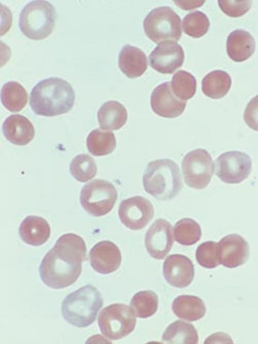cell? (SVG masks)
Returning <instances> with one entry per match:
<instances>
[{
	"mask_svg": "<svg viewBox=\"0 0 258 344\" xmlns=\"http://www.w3.org/2000/svg\"><path fill=\"white\" fill-rule=\"evenodd\" d=\"M55 10L46 1H33L22 10L19 20L20 29L28 38L42 40L52 32L55 25Z\"/></svg>",
	"mask_w": 258,
	"mask_h": 344,
	"instance_id": "5",
	"label": "cell"
},
{
	"mask_svg": "<svg viewBox=\"0 0 258 344\" xmlns=\"http://www.w3.org/2000/svg\"><path fill=\"white\" fill-rule=\"evenodd\" d=\"M90 264L97 272L108 274L119 267L121 255L118 247L109 241H102L95 245L89 253Z\"/></svg>",
	"mask_w": 258,
	"mask_h": 344,
	"instance_id": "17",
	"label": "cell"
},
{
	"mask_svg": "<svg viewBox=\"0 0 258 344\" xmlns=\"http://www.w3.org/2000/svg\"><path fill=\"white\" fill-rule=\"evenodd\" d=\"M255 42L253 37L246 31L237 29L230 33L226 42L229 57L236 62L246 60L253 53Z\"/></svg>",
	"mask_w": 258,
	"mask_h": 344,
	"instance_id": "19",
	"label": "cell"
},
{
	"mask_svg": "<svg viewBox=\"0 0 258 344\" xmlns=\"http://www.w3.org/2000/svg\"><path fill=\"white\" fill-rule=\"evenodd\" d=\"M210 22L207 16L199 11L186 15L182 21V28L187 35L194 38H200L208 31Z\"/></svg>",
	"mask_w": 258,
	"mask_h": 344,
	"instance_id": "32",
	"label": "cell"
},
{
	"mask_svg": "<svg viewBox=\"0 0 258 344\" xmlns=\"http://www.w3.org/2000/svg\"><path fill=\"white\" fill-rule=\"evenodd\" d=\"M163 274L171 286L183 288L189 285L194 275V266L189 258L181 254L168 256L163 264Z\"/></svg>",
	"mask_w": 258,
	"mask_h": 344,
	"instance_id": "16",
	"label": "cell"
},
{
	"mask_svg": "<svg viewBox=\"0 0 258 344\" xmlns=\"http://www.w3.org/2000/svg\"><path fill=\"white\" fill-rule=\"evenodd\" d=\"M103 299L95 287L88 285L68 295L61 305V313L65 320L78 327L93 323L102 307Z\"/></svg>",
	"mask_w": 258,
	"mask_h": 344,
	"instance_id": "4",
	"label": "cell"
},
{
	"mask_svg": "<svg viewBox=\"0 0 258 344\" xmlns=\"http://www.w3.org/2000/svg\"><path fill=\"white\" fill-rule=\"evenodd\" d=\"M1 101L6 109L12 112H19L26 105L28 94L19 83L10 81L2 87Z\"/></svg>",
	"mask_w": 258,
	"mask_h": 344,
	"instance_id": "26",
	"label": "cell"
},
{
	"mask_svg": "<svg viewBox=\"0 0 258 344\" xmlns=\"http://www.w3.org/2000/svg\"><path fill=\"white\" fill-rule=\"evenodd\" d=\"M230 75L221 70L213 71L203 78L202 90L207 96L212 99H219L225 96L231 86Z\"/></svg>",
	"mask_w": 258,
	"mask_h": 344,
	"instance_id": "24",
	"label": "cell"
},
{
	"mask_svg": "<svg viewBox=\"0 0 258 344\" xmlns=\"http://www.w3.org/2000/svg\"><path fill=\"white\" fill-rule=\"evenodd\" d=\"M98 120L101 128L117 130L123 126L127 120L125 107L119 102L111 100L104 103L97 113Z\"/></svg>",
	"mask_w": 258,
	"mask_h": 344,
	"instance_id": "22",
	"label": "cell"
},
{
	"mask_svg": "<svg viewBox=\"0 0 258 344\" xmlns=\"http://www.w3.org/2000/svg\"><path fill=\"white\" fill-rule=\"evenodd\" d=\"M252 168L250 157L237 151L225 152L215 161L216 175L224 182L239 183L247 178Z\"/></svg>",
	"mask_w": 258,
	"mask_h": 344,
	"instance_id": "10",
	"label": "cell"
},
{
	"mask_svg": "<svg viewBox=\"0 0 258 344\" xmlns=\"http://www.w3.org/2000/svg\"><path fill=\"white\" fill-rule=\"evenodd\" d=\"M74 91L66 81L51 77L38 82L30 93V105L39 115L53 116L68 112L75 102Z\"/></svg>",
	"mask_w": 258,
	"mask_h": 344,
	"instance_id": "2",
	"label": "cell"
},
{
	"mask_svg": "<svg viewBox=\"0 0 258 344\" xmlns=\"http://www.w3.org/2000/svg\"><path fill=\"white\" fill-rule=\"evenodd\" d=\"M117 198L114 186L106 180L95 179L82 189L80 201L83 208L95 217L104 216L113 208Z\"/></svg>",
	"mask_w": 258,
	"mask_h": 344,
	"instance_id": "8",
	"label": "cell"
},
{
	"mask_svg": "<svg viewBox=\"0 0 258 344\" xmlns=\"http://www.w3.org/2000/svg\"><path fill=\"white\" fill-rule=\"evenodd\" d=\"M143 182L148 193L161 200L173 198L182 188L178 166L168 159L150 162L145 170Z\"/></svg>",
	"mask_w": 258,
	"mask_h": 344,
	"instance_id": "3",
	"label": "cell"
},
{
	"mask_svg": "<svg viewBox=\"0 0 258 344\" xmlns=\"http://www.w3.org/2000/svg\"><path fill=\"white\" fill-rule=\"evenodd\" d=\"M130 305L137 317L146 318L152 316L156 312L158 298L153 291H140L134 296Z\"/></svg>",
	"mask_w": 258,
	"mask_h": 344,
	"instance_id": "28",
	"label": "cell"
},
{
	"mask_svg": "<svg viewBox=\"0 0 258 344\" xmlns=\"http://www.w3.org/2000/svg\"><path fill=\"white\" fill-rule=\"evenodd\" d=\"M19 234L26 243L39 246L48 239L50 228L47 222L41 217L34 216L27 217L19 227Z\"/></svg>",
	"mask_w": 258,
	"mask_h": 344,
	"instance_id": "20",
	"label": "cell"
},
{
	"mask_svg": "<svg viewBox=\"0 0 258 344\" xmlns=\"http://www.w3.org/2000/svg\"><path fill=\"white\" fill-rule=\"evenodd\" d=\"M118 65L122 72L130 78L142 76L147 68V58L140 49L130 45L124 46L119 55Z\"/></svg>",
	"mask_w": 258,
	"mask_h": 344,
	"instance_id": "21",
	"label": "cell"
},
{
	"mask_svg": "<svg viewBox=\"0 0 258 344\" xmlns=\"http://www.w3.org/2000/svg\"><path fill=\"white\" fill-rule=\"evenodd\" d=\"M220 263L228 268H234L246 262L249 254L246 241L238 234L224 237L218 243Z\"/></svg>",
	"mask_w": 258,
	"mask_h": 344,
	"instance_id": "15",
	"label": "cell"
},
{
	"mask_svg": "<svg viewBox=\"0 0 258 344\" xmlns=\"http://www.w3.org/2000/svg\"><path fill=\"white\" fill-rule=\"evenodd\" d=\"M98 322L102 333L111 340L123 338L134 329L135 314L128 306L119 303L110 305L100 312Z\"/></svg>",
	"mask_w": 258,
	"mask_h": 344,
	"instance_id": "7",
	"label": "cell"
},
{
	"mask_svg": "<svg viewBox=\"0 0 258 344\" xmlns=\"http://www.w3.org/2000/svg\"><path fill=\"white\" fill-rule=\"evenodd\" d=\"M86 251L85 242L80 236L73 233L62 235L46 253L40 265L42 282L55 289L74 284L81 274Z\"/></svg>",
	"mask_w": 258,
	"mask_h": 344,
	"instance_id": "1",
	"label": "cell"
},
{
	"mask_svg": "<svg viewBox=\"0 0 258 344\" xmlns=\"http://www.w3.org/2000/svg\"><path fill=\"white\" fill-rule=\"evenodd\" d=\"M154 215L152 204L141 196L123 200L118 209V216L121 223L133 230L144 228L152 219Z\"/></svg>",
	"mask_w": 258,
	"mask_h": 344,
	"instance_id": "11",
	"label": "cell"
},
{
	"mask_svg": "<svg viewBox=\"0 0 258 344\" xmlns=\"http://www.w3.org/2000/svg\"><path fill=\"white\" fill-rule=\"evenodd\" d=\"M113 132L100 128L94 129L87 139V147L90 153L96 156H104L113 152L116 147Z\"/></svg>",
	"mask_w": 258,
	"mask_h": 344,
	"instance_id": "27",
	"label": "cell"
},
{
	"mask_svg": "<svg viewBox=\"0 0 258 344\" xmlns=\"http://www.w3.org/2000/svg\"><path fill=\"white\" fill-rule=\"evenodd\" d=\"M173 243L172 227L164 219L156 220L146 234L145 244L147 250L151 257L156 259L164 258Z\"/></svg>",
	"mask_w": 258,
	"mask_h": 344,
	"instance_id": "12",
	"label": "cell"
},
{
	"mask_svg": "<svg viewBox=\"0 0 258 344\" xmlns=\"http://www.w3.org/2000/svg\"><path fill=\"white\" fill-rule=\"evenodd\" d=\"M174 314L179 318L188 321L198 320L205 314L206 307L203 300L192 295H180L172 304Z\"/></svg>",
	"mask_w": 258,
	"mask_h": 344,
	"instance_id": "23",
	"label": "cell"
},
{
	"mask_svg": "<svg viewBox=\"0 0 258 344\" xmlns=\"http://www.w3.org/2000/svg\"><path fill=\"white\" fill-rule=\"evenodd\" d=\"M196 1L194 3H185L184 1H175V4L184 10L194 9L202 6L205 1Z\"/></svg>",
	"mask_w": 258,
	"mask_h": 344,
	"instance_id": "36",
	"label": "cell"
},
{
	"mask_svg": "<svg viewBox=\"0 0 258 344\" xmlns=\"http://www.w3.org/2000/svg\"><path fill=\"white\" fill-rule=\"evenodd\" d=\"M222 11L231 17H239L245 14L251 8V1L220 0L218 1Z\"/></svg>",
	"mask_w": 258,
	"mask_h": 344,
	"instance_id": "34",
	"label": "cell"
},
{
	"mask_svg": "<svg viewBox=\"0 0 258 344\" xmlns=\"http://www.w3.org/2000/svg\"><path fill=\"white\" fill-rule=\"evenodd\" d=\"M70 172L78 181L84 182L96 175L97 167L94 160L87 154H80L75 157L70 164Z\"/></svg>",
	"mask_w": 258,
	"mask_h": 344,
	"instance_id": "31",
	"label": "cell"
},
{
	"mask_svg": "<svg viewBox=\"0 0 258 344\" xmlns=\"http://www.w3.org/2000/svg\"><path fill=\"white\" fill-rule=\"evenodd\" d=\"M181 169L186 184L190 187L202 189L209 184L214 166L210 154L205 149H197L184 156Z\"/></svg>",
	"mask_w": 258,
	"mask_h": 344,
	"instance_id": "9",
	"label": "cell"
},
{
	"mask_svg": "<svg viewBox=\"0 0 258 344\" xmlns=\"http://www.w3.org/2000/svg\"><path fill=\"white\" fill-rule=\"evenodd\" d=\"M3 130L7 140L19 146L28 144L35 135L33 124L27 118L20 114L9 116L3 123Z\"/></svg>",
	"mask_w": 258,
	"mask_h": 344,
	"instance_id": "18",
	"label": "cell"
},
{
	"mask_svg": "<svg viewBox=\"0 0 258 344\" xmlns=\"http://www.w3.org/2000/svg\"><path fill=\"white\" fill-rule=\"evenodd\" d=\"M150 102L153 111L158 115L165 118H174L180 115L186 104L185 101L174 95L169 82L163 83L154 89Z\"/></svg>",
	"mask_w": 258,
	"mask_h": 344,
	"instance_id": "14",
	"label": "cell"
},
{
	"mask_svg": "<svg viewBox=\"0 0 258 344\" xmlns=\"http://www.w3.org/2000/svg\"><path fill=\"white\" fill-rule=\"evenodd\" d=\"M243 118L248 127L258 131V95L252 98L247 104Z\"/></svg>",
	"mask_w": 258,
	"mask_h": 344,
	"instance_id": "35",
	"label": "cell"
},
{
	"mask_svg": "<svg viewBox=\"0 0 258 344\" xmlns=\"http://www.w3.org/2000/svg\"><path fill=\"white\" fill-rule=\"evenodd\" d=\"M171 87L174 95L182 100L191 98L196 93L197 82L189 73L177 71L172 77Z\"/></svg>",
	"mask_w": 258,
	"mask_h": 344,
	"instance_id": "30",
	"label": "cell"
},
{
	"mask_svg": "<svg viewBox=\"0 0 258 344\" xmlns=\"http://www.w3.org/2000/svg\"><path fill=\"white\" fill-rule=\"evenodd\" d=\"M146 35L157 44L176 42L181 35V20L170 7H158L152 10L144 19Z\"/></svg>",
	"mask_w": 258,
	"mask_h": 344,
	"instance_id": "6",
	"label": "cell"
},
{
	"mask_svg": "<svg viewBox=\"0 0 258 344\" xmlns=\"http://www.w3.org/2000/svg\"><path fill=\"white\" fill-rule=\"evenodd\" d=\"M196 259L200 265L207 268H213L220 263L218 253V243L206 241L200 245L196 250Z\"/></svg>",
	"mask_w": 258,
	"mask_h": 344,
	"instance_id": "33",
	"label": "cell"
},
{
	"mask_svg": "<svg viewBox=\"0 0 258 344\" xmlns=\"http://www.w3.org/2000/svg\"><path fill=\"white\" fill-rule=\"evenodd\" d=\"M162 340L168 343H198L199 336L195 327L189 323L177 320L164 332Z\"/></svg>",
	"mask_w": 258,
	"mask_h": 344,
	"instance_id": "25",
	"label": "cell"
},
{
	"mask_svg": "<svg viewBox=\"0 0 258 344\" xmlns=\"http://www.w3.org/2000/svg\"><path fill=\"white\" fill-rule=\"evenodd\" d=\"M173 230L175 240L183 245L195 244L202 235L199 224L190 218H183L178 221L175 224Z\"/></svg>",
	"mask_w": 258,
	"mask_h": 344,
	"instance_id": "29",
	"label": "cell"
},
{
	"mask_svg": "<svg viewBox=\"0 0 258 344\" xmlns=\"http://www.w3.org/2000/svg\"><path fill=\"white\" fill-rule=\"evenodd\" d=\"M149 58L153 68L162 74H172L182 65L184 53L176 42L167 41L155 47Z\"/></svg>",
	"mask_w": 258,
	"mask_h": 344,
	"instance_id": "13",
	"label": "cell"
}]
</instances>
